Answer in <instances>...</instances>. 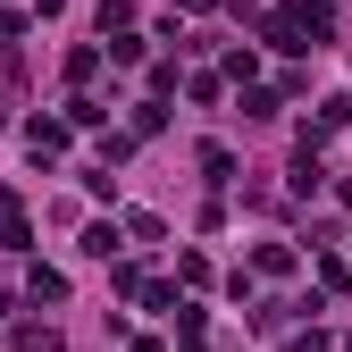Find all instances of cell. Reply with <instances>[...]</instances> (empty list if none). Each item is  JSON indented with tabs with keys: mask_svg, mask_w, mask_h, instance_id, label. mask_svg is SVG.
Wrapping results in <instances>:
<instances>
[{
	"mask_svg": "<svg viewBox=\"0 0 352 352\" xmlns=\"http://www.w3.org/2000/svg\"><path fill=\"white\" fill-rule=\"evenodd\" d=\"M285 9L302 17V34H311V51H327V42H336V9H327V0H285Z\"/></svg>",
	"mask_w": 352,
	"mask_h": 352,
	"instance_id": "obj_1",
	"label": "cell"
},
{
	"mask_svg": "<svg viewBox=\"0 0 352 352\" xmlns=\"http://www.w3.org/2000/svg\"><path fill=\"white\" fill-rule=\"evenodd\" d=\"M25 243H34V227H25V201L0 185V252H25Z\"/></svg>",
	"mask_w": 352,
	"mask_h": 352,
	"instance_id": "obj_2",
	"label": "cell"
},
{
	"mask_svg": "<svg viewBox=\"0 0 352 352\" xmlns=\"http://www.w3.org/2000/svg\"><path fill=\"white\" fill-rule=\"evenodd\" d=\"M25 151L34 160H59L67 151V118H25Z\"/></svg>",
	"mask_w": 352,
	"mask_h": 352,
	"instance_id": "obj_3",
	"label": "cell"
},
{
	"mask_svg": "<svg viewBox=\"0 0 352 352\" xmlns=\"http://www.w3.org/2000/svg\"><path fill=\"white\" fill-rule=\"evenodd\" d=\"M9 352H67V344H59L51 319H17V327H9Z\"/></svg>",
	"mask_w": 352,
	"mask_h": 352,
	"instance_id": "obj_4",
	"label": "cell"
},
{
	"mask_svg": "<svg viewBox=\"0 0 352 352\" xmlns=\"http://www.w3.org/2000/svg\"><path fill=\"white\" fill-rule=\"evenodd\" d=\"M118 243H126V235L109 227V218H93V227H84V243H76V252H84V260H118Z\"/></svg>",
	"mask_w": 352,
	"mask_h": 352,
	"instance_id": "obj_5",
	"label": "cell"
},
{
	"mask_svg": "<svg viewBox=\"0 0 352 352\" xmlns=\"http://www.w3.org/2000/svg\"><path fill=\"white\" fill-rule=\"evenodd\" d=\"M319 185H327V168H319V151H311V143H302V151H294V193H302V201H311Z\"/></svg>",
	"mask_w": 352,
	"mask_h": 352,
	"instance_id": "obj_6",
	"label": "cell"
},
{
	"mask_svg": "<svg viewBox=\"0 0 352 352\" xmlns=\"http://www.w3.org/2000/svg\"><path fill=\"white\" fill-rule=\"evenodd\" d=\"M193 160H201V176H210V185H235V151H227V143H201Z\"/></svg>",
	"mask_w": 352,
	"mask_h": 352,
	"instance_id": "obj_7",
	"label": "cell"
},
{
	"mask_svg": "<svg viewBox=\"0 0 352 352\" xmlns=\"http://www.w3.org/2000/svg\"><path fill=\"white\" fill-rule=\"evenodd\" d=\"M25 294H34V302H67V277H59V269H42V260H34V269H25Z\"/></svg>",
	"mask_w": 352,
	"mask_h": 352,
	"instance_id": "obj_8",
	"label": "cell"
},
{
	"mask_svg": "<svg viewBox=\"0 0 352 352\" xmlns=\"http://www.w3.org/2000/svg\"><path fill=\"white\" fill-rule=\"evenodd\" d=\"M311 269H319V285H327V294H352V269L336 260V243H327V252H311Z\"/></svg>",
	"mask_w": 352,
	"mask_h": 352,
	"instance_id": "obj_9",
	"label": "cell"
},
{
	"mask_svg": "<svg viewBox=\"0 0 352 352\" xmlns=\"http://www.w3.org/2000/svg\"><path fill=\"white\" fill-rule=\"evenodd\" d=\"M101 76V42H76V51H67V84H93Z\"/></svg>",
	"mask_w": 352,
	"mask_h": 352,
	"instance_id": "obj_10",
	"label": "cell"
},
{
	"mask_svg": "<svg viewBox=\"0 0 352 352\" xmlns=\"http://www.w3.org/2000/svg\"><path fill=\"white\" fill-rule=\"evenodd\" d=\"M285 269H294L285 243H260V252H252V277H285Z\"/></svg>",
	"mask_w": 352,
	"mask_h": 352,
	"instance_id": "obj_11",
	"label": "cell"
},
{
	"mask_svg": "<svg viewBox=\"0 0 352 352\" xmlns=\"http://www.w3.org/2000/svg\"><path fill=\"white\" fill-rule=\"evenodd\" d=\"M285 93H269V84H243V118H277Z\"/></svg>",
	"mask_w": 352,
	"mask_h": 352,
	"instance_id": "obj_12",
	"label": "cell"
},
{
	"mask_svg": "<svg viewBox=\"0 0 352 352\" xmlns=\"http://www.w3.org/2000/svg\"><path fill=\"white\" fill-rule=\"evenodd\" d=\"M93 25H101V34H126V25H135V0H101Z\"/></svg>",
	"mask_w": 352,
	"mask_h": 352,
	"instance_id": "obj_13",
	"label": "cell"
},
{
	"mask_svg": "<svg viewBox=\"0 0 352 352\" xmlns=\"http://www.w3.org/2000/svg\"><path fill=\"white\" fill-rule=\"evenodd\" d=\"M67 126H109V101H93V93H76V101H67Z\"/></svg>",
	"mask_w": 352,
	"mask_h": 352,
	"instance_id": "obj_14",
	"label": "cell"
},
{
	"mask_svg": "<svg viewBox=\"0 0 352 352\" xmlns=\"http://www.w3.org/2000/svg\"><path fill=\"white\" fill-rule=\"evenodd\" d=\"M135 135H143V143L168 135V109H160V101H135Z\"/></svg>",
	"mask_w": 352,
	"mask_h": 352,
	"instance_id": "obj_15",
	"label": "cell"
},
{
	"mask_svg": "<svg viewBox=\"0 0 352 352\" xmlns=\"http://www.w3.org/2000/svg\"><path fill=\"white\" fill-rule=\"evenodd\" d=\"M101 42H109V67H135V59H143V42H135V34H101Z\"/></svg>",
	"mask_w": 352,
	"mask_h": 352,
	"instance_id": "obj_16",
	"label": "cell"
},
{
	"mask_svg": "<svg viewBox=\"0 0 352 352\" xmlns=\"http://www.w3.org/2000/svg\"><path fill=\"white\" fill-rule=\"evenodd\" d=\"M84 193H93V201H118V176H109V160H101V168H84Z\"/></svg>",
	"mask_w": 352,
	"mask_h": 352,
	"instance_id": "obj_17",
	"label": "cell"
},
{
	"mask_svg": "<svg viewBox=\"0 0 352 352\" xmlns=\"http://www.w3.org/2000/svg\"><path fill=\"white\" fill-rule=\"evenodd\" d=\"M294 352H327V336L319 327H294Z\"/></svg>",
	"mask_w": 352,
	"mask_h": 352,
	"instance_id": "obj_18",
	"label": "cell"
},
{
	"mask_svg": "<svg viewBox=\"0 0 352 352\" xmlns=\"http://www.w3.org/2000/svg\"><path fill=\"white\" fill-rule=\"evenodd\" d=\"M17 84H25V76H17V59H0V101H9Z\"/></svg>",
	"mask_w": 352,
	"mask_h": 352,
	"instance_id": "obj_19",
	"label": "cell"
},
{
	"mask_svg": "<svg viewBox=\"0 0 352 352\" xmlns=\"http://www.w3.org/2000/svg\"><path fill=\"white\" fill-rule=\"evenodd\" d=\"M17 34H25V17H17V9H0V42H17Z\"/></svg>",
	"mask_w": 352,
	"mask_h": 352,
	"instance_id": "obj_20",
	"label": "cell"
},
{
	"mask_svg": "<svg viewBox=\"0 0 352 352\" xmlns=\"http://www.w3.org/2000/svg\"><path fill=\"white\" fill-rule=\"evenodd\" d=\"M344 210H352V185H344Z\"/></svg>",
	"mask_w": 352,
	"mask_h": 352,
	"instance_id": "obj_21",
	"label": "cell"
},
{
	"mask_svg": "<svg viewBox=\"0 0 352 352\" xmlns=\"http://www.w3.org/2000/svg\"><path fill=\"white\" fill-rule=\"evenodd\" d=\"M344 352H352V336H344Z\"/></svg>",
	"mask_w": 352,
	"mask_h": 352,
	"instance_id": "obj_22",
	"label": "cell"
}]
</instances>
